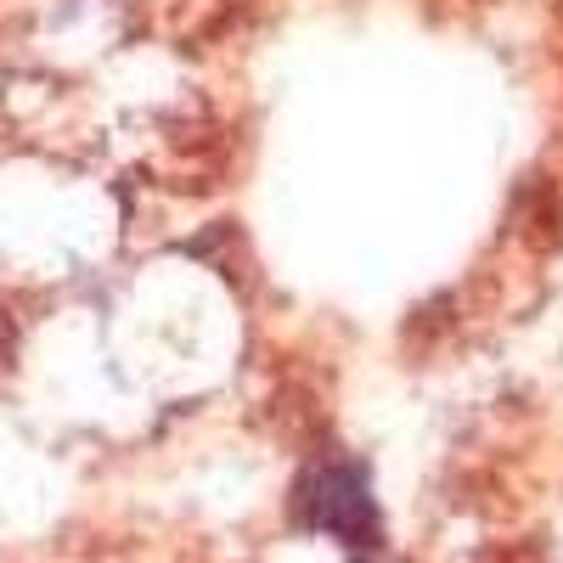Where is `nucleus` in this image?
<instances>
[{
	"label": "nucleus",
	"mask_w": 563,
	"mask_h": 563,
	"mask_svg": "<svg viewBox=\"0 0 563 563\" xmlns=\"http://www.w3.org/2000/svg\"><path fill=\"white\" fill-rule=\"evenodd\" d=\"M294 512L305 530H321L333 536L339 547L350 552H372L378 547V501H372V485H366V467L361 462H321L299 479L294 490Z\"/></svg>",
	"instance_id": "obj_1"
}]
</instances>
